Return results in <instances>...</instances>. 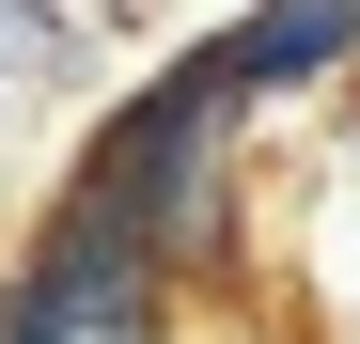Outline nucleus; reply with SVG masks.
<instances>
[{
	"instance_id": "obj_1",
	"label": "nucleus",
	"mask_w": 360,
	"mask_h": 344,
	"mask_svg": "<svg viewBox=\"0 0 360 344\" xmlns=\"http://www.w3.org/2000/svg\"><path fill=\"white\" fill-rule=\"evenodd\" d=\"M235 157H251V94H235L219 32H188V47H157L141 79H110L79 110V141H63L47 188L79 219H110V235H141L204 298V266H235V235H251V172Z\"/></svg>"
},
{
	"instance_id": "obj_2",
	"label": "nucleus",
	"mask_w": 360,
	"mask_h": 344,
	"mask_svg": "<svg viewBox=\"0 0 360 344\" xmlns=\"http://www.w3.org/2000/svg\"><path fill=\"white\" fill-rule=\"evenodd\" d=\"M0 344H188V282L141 235L79 219L63 188H32L16 251H0Z\"/></svg>"
},
{
	"instance_id": "obj_3",
	"label": "nucleus",
	"mask_w": 360,
	"mask_h": 344,
	"mask_svg": "<svg viewBox=\"0 0 360 344\" xmlns=\"http://www.w3.org/2000/svg\"><path fill=\"white\" fill-rule=\"evenodd\" d=\"M219 63H235V94H251V126L266 110H329L360 79V0H235Z\"/></svg>"
},
{
	"instance_id": "obj_4",
	"label": "nucleus",
	"mask_w": 360,
	"mask_h": 344,
	"mask_svg": "<svg viewBox=\"0 0 360 344\" xmlns=\"http://www.w3.org/2000/svg\"><path fill=\"white\" fill-rule=\"evenodd\" d=\"M0 47L32 63V94H79L110 63V16H94V0H0Z\"/></svg>"
},
{
	"instance_id": "obj_5",
	"label": "nucleus",
	"mask_w": 360,
	"mask_h": 344,
	"mask_svg": "<svg viewBox=\"0 0 360 344\" xmlns=\"http://www.w3.org/2000/svg\"><path fill=\"white\" fill-rule=\"evenodd\" d=\"M32 110H47V94H32V63H16V47H0V141H16Z\"/></svg>"
},
{
	"instance_id": "obj_6",
	"label": "nucleus",
	"mask_w": 360,
	"mask_h": 344,
	"mask_svg": "<svg viewBox=\"0 0 360 344\" xmlns=\"http://www.w3.org/2000/svg\"><path fill=\"white\" fill-rule=\"evenodd\" d=\"M345 94H360V79H345Z\"/></svg>"
}]
</instances>
